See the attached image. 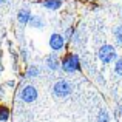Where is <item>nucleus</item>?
I'll return each instance as SVG.
<instances>
[{
  "label": "nucleus",
  "mask_w": 122,
  "mask_h": 122,
  "mask_svg": "<svg viewBox=\"0 0 122 122\" xmlns=\"http://www.w3.org/2000/svg\"><path fill=\"white\" fill-rule=\"evenodd\" d=\"M97 56H99V60H101L102 63H105V65H108V63L114 62V60L117 59L116 48H114L111 43L102 45V46L99 48V51H97Z\"/></svg>",
  "instance_id": "f257e3e1"
},
{
  "label": "nucleus",
  "mask_w": 122,
  "mask_h": 122,
  "mask_svg": "<svg viewBox=\"0 0 122 122\" xmlns=\"http://www.w3.org/2000/svg\"><path fill=\"white\" fill-rule=\"evenodd\" d=\"M60 65H62V70L65 73H76L81 70V59H79L77 54L70 53L62 59Z\"/></svg>",
  "instance_id": "f03ea898"
},
{
  "label": "nucleus",
  "mask_w": 122,
  "mask_h": 122,
  "mask_svg": "<svg viewBox=\"0 0 122 122\" xmlns=\"http://www.w3.org/2000/svg\"><path fill=\"white\" fill-rule=\"evenodd\" d=\"M53 91H54V94H56L57 97H66V96H70V93L73 91V88H71V83L70 82L59 81V82H56Z\"/></svg>",
  "instance_id": "7ed1b4c3"
},
{
  "label": "nucleus",
  "mask_w": 122,
  "mask_h": 122,
  "mask_svg": "<svg viewBox=\"0 0 122 122\" xmlns=\"http://www.w3.org/2000/svg\"><path fill=\"white\" fill-rule=\"evenodd\" d=\"M20 97H22V101L23 102H34L37 99V90L34 88L33 85H26V86H23L22 88V91H20Z\"/></svg>",
  "instance_id": "20e7f679"
},
{
  "label": "nucleus",
  "mask_w": 122,
  "mask_h": 122,
  "mask_svg": "<svg viewBox=\"0 0 122 122\" xmlns=\"http://www.w3.org/2000/svg\"><path fill=\"white\" fill-rule=\"evenodd\" d=\"M63 45H65V39H63V36H60V34H57V33L51 34V37H50V46L53 48L54 51H60L63 48Z\"/></svg>",
  "instance_id": "39448f33"
},
{
  "label": "nucleus",
  "mask_w": 122,
  "mask_h": 122,
  "mask_svg": "<svg viewBox=\"0 0 122 122\" xmlns=\"http://www.w3.org/2000/svg\"><path fill=\"white\" fill-rule=\"evenodd\" d=\"M17 19H19V22H20V23H23V25L30 23V19H31V11H30L28 8L20 9V11H19V14H17Z\"/></svg>",
  "instance_id": "423d86ee"
},
{
  "label": "nucleus",
  "mask_w": 122,
  "mask_h": 122,
  "mask_svg": "<svg viewBox=\"0 0 122 122\" xmlns=\"http://www.w3.org/2000/svg\"><path fill=\"white\" fill-rule=\"evenodd\" d=\"M40 3L46 9H59L62 6V0H40Z\"/></svg>",
  "instance_id": "0eeeda50"
},
{
  "label": "nucleus",
  "mask_w": 122,
  "mask_h": 122,
  "mask_svg": "<svg viewBox=\"0 0 122 122\" xmlns=\"http://www.w3.org/2000/svg\"><path fill=\"white\" fill-rule=\"evenodd\" d=\"M45 63H46V66L50 70H57L59 68V59H57V56H54V54H51V56L46 57V60H45Z\"/></svg>",
  "instance_id": "6e6552de"
},
{
  "label": "nucleus",
  "mask_w": 122,
  "mask_h": 122,
  "mask_svg": "<svg viewBox=\"0 0 122 122\" xmlns=\"http://www.w3.org/2000/svg\"><path fill=\"white\" fill-rule=\"evenodd\" d=\"M110 121H111V117L107 110H101L97 113V122H110Z\"/></svg>",
  "instance_id": "1a4fd4ad"
},
{
  "label": "nucleus",
  "mask_w": 122,
  "mask_h": 122,
  "mask_svg": "<svg viewBox=\"0 0 122 122\" xmlns=\"http://www.w3.org/2000/svg\"><path fill=\"white\" fill-rule=\"evenodd\" d=\"M30 25L31 26H34V28H42L43 26V20H42L40 17H33V15H31V19H30Z\"/></svg>",
  "instance_id": "9d476101"
},
{
  "label": "nucleus",
  "mask_w": 122,
  "mask_h": 122,
  "mask_svg": "<svg viewBox=\"0 0 122 122\" xmlns=\"http://www.w3.org/2000/svg\"><path fill=\"white\" fill-rule=\"evenodd\" d=\"M8 119H9V110L8 107L2 105L0 107V121H8Z\"/></svg>",
  "instance_id": "9b49d317"
},
{
  "label": "nucleus",
  "mask_w": 122,
  "mask_h": 122,
  "mask_svg": "<svg viewBox=\"0 0 122 122\" xmlns=\"http://www.w3.org/2000/svg\"><path fill=\"white\" fill-rule=\"evenodd\" d=\"M114 39H116L117 45H121V46H122V25H119V26L114 30Z\"/></svg>",
  "instance_id": "f8f14e48"
},
{
  "label": "nucleus",
  "mask_w": 122,
  "mask_h": 122,
  "mask_svg": "<svg viewBox=\"0 0 122 122\" xmlns=\"http://www.w3.org/2000/svg\"><path fill=\"white\" fill-rule=\"evenodd\" d=\"M114 73L122 76V57L121 59H116V63H114Z\"/></svg>",
  "instance_id": "ddd939ff"
},
{
  "label": "nucleus",
  "mask_w": 122,
  "mask_h": 122,
  "mask_svg": "<svg viewBox=\"0 0 122 122\" xmlns=\"http://www.w3.org/2000/svg\"><path fill=\"white\" fill-rule=\"evenodd\" d=\"M37 74H39V68H36V66H31L26 73L28 77H34V76H37Z\"/></svg>",
  "instance_id": "4468645a"
},
{
  "label": "nucleus",
  "mask_w": 122,
  "mask_h": 122,
  "mask_svg": "<svg viewBox=\"0 0 122 122\" xmlns=\"http://www.w3.org/2000/svg\"><path fill=\"white\" fill-rule=\"evenodd\" d=\"M73 34H74V30H73V28H68V30H66V37H68V39H71Z\"/></svg>",
  "instance_id": "2eb2a0df"
},
{
  "label": "nucleus",
  "mask_w": 122,
  "mask_h": 122,
  "mask_svg": "<svg viewBox=\"0 0 122 122\" xmlns=\"http://www.w3.org/2000/svg\"><path fill=\"white\" fill-rule=\"evenodd\" d=\"M116 116H117V117H121V116H122V105H119V108L116 110Z\"/></svg>",
  "instance_id": "dca6fc26"
},
{
  "label": "nucleus",
  "mask_w": 122,
  "mask_h": 122,
  "mask_svg": "<svg viewBox=\"0 0 122 122\" xmlns=\"http://www.w3.org/2000/svg\"><path fill=\"white\" fill-rule=\"evenodd\" d=\"M6 2V0H0V3H5Z\"/></svg>",
  "instance_id": "f3484780"
},
{
  "label": "nucleus",
  "mask_w": 122,
  "mask_h": 122,
  "mask_svg": "<svg viewBox=\"0 0 122 122\" xmlns=\"http://www.w3.org/2000/svg\"><path fill=\"white\" fill-rule=\"evenodd\" d=\"M90 2H96V0H90Z\"/></svg>",
  "instance_id": "a211bd4d"
}]
</instances>
